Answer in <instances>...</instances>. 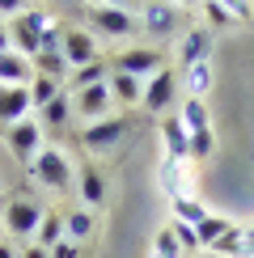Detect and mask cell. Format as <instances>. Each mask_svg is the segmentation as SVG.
<instances>
[{
  "label": "cell",
  "instance_id": "6da1fadb",
  "mask_svg": "<svg viewBox=\"0 0 254 258\" xmlns=\"http://www.w3.org/2000/svg\"><path fill=\"white\" fill-rule=\"evenodd\" d=\"M26 174L34 178L42 190H51V195H64V190L72 186V161L64 157L59 148H51V144H47V148H42V153L26 165Z\"/></svg>",
  "mask_w": 254,
  "mask_h": 258
},
{
  "label": "cell",
  "instance_id": "7a4b0ae2",
  "mask_svg": "<svg viewBox=\"0 0 254 258\" xmlns=\"http://www.w3.org/2000/svg\"><path fill=\"white\" fill-rule=\"evenodd\" d=\"M42 216H47V203H42V199L17 195V199L5 203V216H0V220H5V233H9L13 241H34Z\"/></svg>",
  "mask_w": 254,
  "mask_h": 258
},
{
  "label": "cell",
  "instance_id": "3957f363",
  "mask_svg": "<svg viewBox=\"0 0 254 258\" xmlns=\"http://www.w3.org/2000/svg\"><path fill=\"white\" fill-rule=\"evenodd\" d=\"M85 21H89V34L93 38H132L136 30H140V17H132V13H123V9H110V5H89L85 9Z\"/></svg>",
  "mask_w": 254,
  "mask_h": 258
},
{
  "label": "cell",
  "instance_id": "277c9868",
  "mask_svg": "<svg viewBox=\"0 0 254 258\" xmlns=\"http://www.w3.org/2000/svg\"><path fill=\"white\" fill-rule=\"evenodd\" d=\"M178 89H182V81H178V72L174 68H161V72H153V77L144 81V114H174V102H178Z\"/></svg>",
  "mask_w": 254,
  "mask_h": 258
},
{
  "label": "cell",
  "instance_id": "5b68a950",
  "mask_svg": "<svg viewBox=\"0 0 254 258\" xmlns=\"http://www.w3.org/2000/svg\"><path fill=\"white\" fill-rule=\"evenodd\" d=\"M5 144H9V153H13L21 165H30V161L47 148V132H42V123L34 114H26V119H17L13 127H5Z\"/></svg>",
  "mask_w": 254,
  "mask_h": 258
},
{
  "label": "cell",
  "instance_id": "8992f818",
  "mask_svg": "<svg viewBox=\"0 0 254 258\" xmlns=\"http://www.w3.org/2000/svg\"><path fill=\"white\" fill-rule=\"evenodd\" d=\"M51 26V17L42 13V9H26V13H17L13 21H9V38H13V51H21L26 59L38 55L42 47V30Z\"/></svg>",
  "mask_w": 254,
  "mask_h": 258
},
{
  "label": "cell",
  "instance_id": "52a82bcc",
  "mask_svg": "<svg viewBox=\"0 0 254 258\" xmlns=\"http://www.w3.org/2000/svg\"><path fill=\"white\" fill-rule=\"evenodd\" d=\"M72 98V119H81L85 127L89 123H102V119H110L114 114V98H110V85H89V89H77V93H68Z\"/></svg>",
  "mask_w": 254,
  "mask_h": 258
},
{
  "label": "cell",
  "instance_id": "ba28073f",
  "mask_svg": "<svg viewBox=\"0 0 254 258\" xmlns=\"http://www.w3.org/2000/svg\"><path fill=\"white\" fill-rule=\"evenodd\" d=\"M127 132H132V119H127V114H110V119L89 123L81 132V148H85V153H114V148L123 144Z\"/></svg>",
  "mask_w": 254,
  "mask_h": 258
},
{
  "label": "cell",
  "instance_id": "9c48e42d",
  "mask_svg": "<svg viewBox=\"0 0 254 258\" xmlns=\"http://www.w3.org/2000/svg\"><path fill=\"white\" fill-rule=\"evenodd\" d=\"M161 68H165V59H161V51H153V47H127V51H119V55L110 59V72H127V77H140V81H148Z\"/></svg>",
  "mask_w": 254,
  "mask_h": 258
},
{
  "label": "cell",
  "instance_id": "30bf717a",
  "mask_svg": "<svg viewBox=\"0 0 254 258\" xmlns=\"http://www.w3.org/2000/svg\"><path fill=\"white\" fill-rule=\"evenodd\" d=\"M59 55L68 59V68H85V63L102 59V51H98V38H93L89 30L64 26V47H59Z\"/></svg>",
  "mask_w": 254,
  "mask_h": 258
},
{
  "label": "cell",
  "instance_id": "8fae6325",
  "mask_svg": "<svg viewBox=\"0 0 254 258\" xmlns=\"http://www.w3.org/2000/svg\"><path fill=\"white\" fill-rule=\"evenodd\" d=\"M140 30L153 38H169L178 34V9L169 5V0H144L140 9Z\"/></svg>",
  "mask_w": 254,
  "mask_h": 258
},
{
  "label": "cell",
  "instance_id": "7c38bea8",
  "mask_svg": "<svg viewBox=\"0 0 254 258\" xmlns=\"http://www.w3.org/2000/svg\"><path fill=\"white\" fill-rule=\"evenodd\" d=\"M26 114H34L30 85H0V127H13Z\"/></svg>",
  "mask_w": 254,
  "mask_h": 258
},
{
  "label": "cell",
  "instance_id": "4fadbf2b",
  "mask_svg": "<svg viewBox=\"0 0 254 258\" xmlns=\"http://www.w3.org/2000/svg\"><path fill=\"white\" fill-rule=\"evenodd\" d=\"M212 42H216V34H212L208 26H190L182 34V42H178V63H182V68H190V63H208Z\"/></svg>",
  "mask_w": 254,
  "mask_h": 258
},
{
  "label": "cell",
  "instance_id": "5bb4252c",
  "mask_svg": "<svg viewBox=\"0 0 254 258\" xmlns=\"http://www.w3.org/2000/svg\"><path fill=\"white\" fill-rule=\"evenodd\" d=\"M161 144H165V157H174V161H190V132L182 127L178 110L161 119Z\"/></svg>",
  "mask_w": 254,
  "mask_h": 258
},
{
  "label": "cell",
  "instance_id": "9a60e30c",
  "mask_svg": "<svg viewBox=\"0 0 254 258\" xmlns=\"http://www.w3.org/2000/svg\"><path fill=\"white\" fill-rule=\"evenodd\" d=\"M77 174H81V199H85V208H89V212L102 208V203H106V174H102V165L89 161V165H81Z\"/></svg>",
  "mask_w": 254,
  "mask_h": 258
},
{
  "label": "cell",
  "instance_id": "2e32d148",
  "mask_svg": "<svg viewBox=\"0 0 254 258\" xmlns=\"http://www.w3.org/2000/svg\"><path fill=\"white\" fill-rule=\"evenodd\" d=\"M34 81V59H26L21 51H5L0 55V85H30Z\"/></svg>",
  "mask_w": 254,
  "mask_h": 258
},
{
  "label": "cell",
  "instance_id": "e0dca14e",
  "mask_svg": "<svg viewBox=\"0 0 254 258\" xmlns=\"http://www.w3.org/2000/svg\"><path fill=\"white\" fill-rule=\"evenodd\" d=\"M34 119L42 123V132H47V136L59 132V127H68V119H72V98H68V89H64L55 102H47L42 110H34Z\"/></svg>",
  "mask_w": 254,
  "mask_h": 258
},
{
  "label": "cell",
  "instance_id": "ac0fdd59",
  "mask_svg": "<svg viewBox=\"0 0 254 258\" xmlns=\"http://www.w3.org/2000/svg\"><path fill=\"white\" fill-rule=\"evenodd\" d=\"M102 81H110V59H93V63H85V68H72L64 89L77 93V89H89V85H102Z\"/></svg>",
  "mask_w": 254,
  "mask_h": 258
},
{
  "label": "cell",
  "instance_id": "d6986e66",
  "mask_svg": "<svg viewBox=\"0 0 254 258\" xmlns=\"http://www.w3.org/2000/svg\"><path fill=\"white\" fill-rule=\"evenodd\" d=\"M157 178H161V190L169 199L186 195V161H174V157H161V165H157Z\"/></svg>",
  "mask_w": 254,
  "mask_h": 258
},
{
  "label": "cell",
  "instance_id": "ffe728a7",
  "mask_svg": "<svg viewBox=\"0 0 254 258\" xmlns=\"http://www.w3.org/2000/svg\"><path fill=\"white\" fill-rule=\"evenodd\" d=\"M93 224H98V216H93L89 208H72V212H64V237L85 245L93 237Z\"/></svg>",
  "mask_w": 254,
  "mask_h": 258
},
{
  "label": "cell",
  "instance_id": "44dd1931",
  "mask_svg": "<svg viewBox=\"0 0 254 258\" xmlns=\"http://www.w3.org/2000/svg\"><path fill=\"white\" fill-rule=\"evenodd\" d=\"M110 98H114V106H136L144 98V81L140 77H127V72H110Z\"/></svg>",
  "mask_w": 254,
  "mask_h": 258
},
{
  "label": "cell",
  "instance_id": "7402d4cb",
  "mask_svg": "<svg viewBox=\"0 0 254 258\" xmlns=\"http://www.w3.org/2000/svg\"><path fill=\"white\" fill-rule=\"evenodd\" d=\"M178 119H182L186 132H208V127H212V114H208V102L204 98H182V102H178Z\"/></svg>",
  "mask_w": 254,
  "mask_h": 258
},
{
  "label": "cell",
  "instance_id": "603a6c76",
  "mask_svg": "<svg viewBox=\"0 0 254 258\" xmlns=\"http://www.w3.org/2000/svg\"><path fill=\"white\" fill-rule=\"evenodd\" d=\"M182 89L186 98H204V93L212 89V63H190V68H182Z\"/></svg>",
  "mask_w": 254,
  "mask_h": 258
},
{
  "label": "cell",
  "instance_id": "cb8c5ba5",
  "mask_svg": "<svg viewBox=\"0 0 254 258\" xmlns=\"http://www.w3.org/2000/svg\"><path fill=\"white\" fill-rule=\"evenodd\" d=\"M212 254H220V258H241V254H246V229H241V224H229L225 237L212 241Z\"/></svg>",
  "mask_w": 254,
  "mask_h": 258
},
{
  "label": "cell",
  "instance_id": "d4e9b609",
  "mask_svg": "<svg viewBox=\"0 0 254 258\" xmlns=\"http://www.w3.org/2000/svg\"><path fill=\"white\" fill-rule=\"evenodd\" d=\"M64 93V81L55 77H42V72H34V81H30V102H34V110H42L47 102H55Z\"/></svg>",
  "mask_w": 254,
  "mask_h": 258
},
{
  "label": "cell",
  "instance_id": "484cf974",
  "mask_svg": "<svg viewBox=\"0 0 254 258\" xmlns=\"http://www.w3.org/2000/svg\"><path fill=\"white\" fill-rule=\"evenodd\" d=\"M229 216H216V212H208V216L204 220H199L195 224V237H199V250H212V241H216V237H225V229H229Z\"/></svg>",
  "mask_w": 254,
  "mask_h": 258
},
{
  "label": "cell",
  "instance_id": "4316f807",
  "mask_svg": "<svg viewBox=\"0 0 254 258\" xmlns=\"http://www.w3.org/2000/svg\"><path fill=\"white\" fill-rule=\"evenodd\" d=\"M55 241H64V212H51V208H47V216H42L38 233H34V245H42V250H51Z\"/></svg>",
  "mask_w": 254,
  "mask_h": 258
},
{
  "label": "cell",
  "instance_id": "83f0119b",
  "mask_svg": "<svg viewBox=\"0 0 254 258\" xmlns=\"http://www.w3.org/2000/svg\"><path fill=\"white\" fill-rule=\"evenodd\" d=\"M34 72H42V77H55V81H64V85H68V59H64L59 55V51H38V55H34Z\"/></svg>",
  "mask_w": 254,
  "mask_h": 258
},
{
  "label": "cell",
  "instance_id": "f1b7e54d",
  "mask_svg": "<svg viewBox=\"0 0 254 258\" xmlns=\"http://www.w3.org/2000/svg\"><path fill=\"white\" fill-rule=\"evenodd\" d=\"M169 208H174V220H182V224H199L208 216V208L199 199H190V195H178V199H169Z\"/></svg>",
  "mask_w": 254,
  "mask_h": 258
},
{
  "label": "cell",
  "instance_id": "f546056e",
  "mask_svg": "<svg viewBox=\"0 0 254 258\" xmlns=\"http://www.w3.org/2000/svg\"><path fill=\"white\" fill-rule=\"evenodd\" d=\"M199 9L208 13V30H212V34H216V30H225V26H237V17H233L225 5H216V0H204Z\"/></svg>",
  "mask_w": 254,
  "mask_h": 258
},
{
  "label": "cell",
  "instance_id": "4dcf8cb0",
  "mask_svg": "<svg viewBox=\"0 0 254 258\" xmlns=\"http://www.w3.org/2000/svg\"><path fill=\"white\" fill-rule=\"evenodd\" d=\"M153 258H182V245H178V237L169 233V224L153 237Z\"/></svg>",
  "mask_w": 254,
  "mask_h": 258
},
{
  "label": "cell",
  "instance_id": "1f68e13d",
  "mask_svg": "<svg viewBox=\"0 0 254 258\" xmlns=\"http://www.w3.org/2000/svg\"><path fill=\"white\" fill-rule=\"evenodd\" d=\"M212 153H216V136H212V127H208V132H190V161H208Z\"/></svg>",
  "mask_w": 254,
  "mask_h": 258
},
{
  "label": "cell",
  "instance_id": "d6a6232c",
  "mask_svg": "<svg viewBox=\"0 0 254 258\" xmlns=\"http://www.w3.org/2000/svg\"><path fill=\"white\" fill-rule=\"evenodd\" d=\"M169 233L178 237V245H182V254H195L199 250V237H195V224H182V220H169Z\"/></svg>",
  "mask_w": 254,
  "mask_h": 258
},
{
  "label": "cell",
  "instance_id": "836d02e7",
  "mask_svg": "<svg viewBox=\"0 0 254 258\" xmlns=\"http://www.w3.org/2000/svg\"><path fill=\"white\" fill-rule=\"evenodd\" d=\"M216 5H225L237 21H254V0H216Z\"/></svg>",
  "mask_w": 254,
  "mask_h": 258
},
{
  "label": "cell",
  "instance_id": "e575fe53",
  "mask_svg": "<svg viewBox=\"0 0 254 258\" xmlns=\"http://www.w3.org/2000/svg\"><path fill=\"white\" fill-rule=\"evenodd\" d=\"M51 258H81V245L77 241H68V237H64V241H55V245H51V250H47Z\"/></svg>",
  "mask_w": 254,
  "mask_h": 258
},
{
  "label": "cell",
  "instance_id": "d590c367",
  "mask_svg": "<svg viewBox=\"0 0 254 258\" xmlns=\"http://www.w3.org/2000/svg\"><path fill=\"white\" fill-rule=\"evenodd\" d=\"M26 9H30L26 0H0V21H13L17 13H26Z\"/></svg>",
  "mask_w": 254,
  "mask_h": 258
},
{
  "label": "cell",
  "instance_id": "8d00e7d4",
  "mask_svg": "<svg viewBox=\"0 0 254 258\" xmlns=\"http://www.w3.org/2000/svg\"><path fill=\"white\" fill-rule=\"evenodd\" d=\"M110 9H123V13H132V17H140V9H144V0H106Z\"/></svg>",
  "mask_w": 254,
  "mask_h": 258
},
{
  "label": "cell",
  "instance_id": "74e56055",
  "mask_svg": "<svg viewBox=\"0 0 254 258\" xmlns=\"http://www.w3.org/2000/svg\"><path fill=\"white\" fill-rule=\"evenodd\" d=\"M21 258H51V254L42 250V245H34V241H26V245H21Z\"/></svg>",
  "mask_w": 254,
  "mask_h": 258
},
{
  "label": "cell",
  "instance_id": "f35d334b",
  "mask_svg": "<svg viewBox=\"0 0 254 258\" xmlns=\"http://www.w3.org/2000/svg\"><path fill=\"white\" fill-rule=\"evenodd\" d=\"M0 258H21V250H17V241H5V237H0Z\"/></svg>",
  "mask_w": 254,
  "mask_h": 258
},
{
  "label": "cell",
  "instance_id": "ab89813d",
  "mask_svg": "<svg viewBox=\"0 0 254 258\" xmlns=\"http://www.w3.org/2000/svg\"><path fill=\"white\" fill-rule=\"evenodd\" d=\"M13 51V38H9V21H0V55Z\"/></svg>",
  "mask_w": 254,
  "mask_h": 258
},
{
  "label": "cell",
  "instance_id": "60d3db41",
  "mask_svg": "<svg viewBox=\"0 0 254 258\" xmlns=\"http://www.w3.org/2000/svg\"><path fill=\"white\" fill-rule=\"evenodd\" d=\"M241 258H254V224L246 229V254H241Z\"/></svg>",
  "mask_w": 254,
  "mask_h": 258
},
{
  "label": "cell",
  "instance_id": "b9f144b4",
  "mask_svg": "<svg viewBox=\"0 0 254 258\" xmlns=\"http://www.w3.org/2000/svg\"><path fill=\"white\" fill-rule=\"evenodd\" d=\"M169 5H174V9H199L204 0H169Z\"/></svg>",
  "mask_w": 254,
  "mask_h": 258
},
{
  "label": "cell",
  "instance_id": "7bdbcfd3",
  "mask_svg": "<svg viewBox=\"0 0 254 258\" xmlns=\"http://www.w3.org/2000/svg\"><path fill=\"white\" fill-rule=\"evenodd\" d=\"M81 5H106V0H81Z\"/></svg>",
  "mask_w": 254,
  "mask_h": 258
},
{
  "label": "cell",
  "instance_id": "ee69618b",
  "mask_svg": "<svg viewBox=\"0 0 254 258\" xmlns=\"http://www.w3.org/2000/svg\"><path fill=\"white\" fill-rule=\"evenodd\" d=\"M55 5H81V0H55Z\"/></svg>",
  "mask_w": 254,
  "mask_h": 258
}]
</instances>
